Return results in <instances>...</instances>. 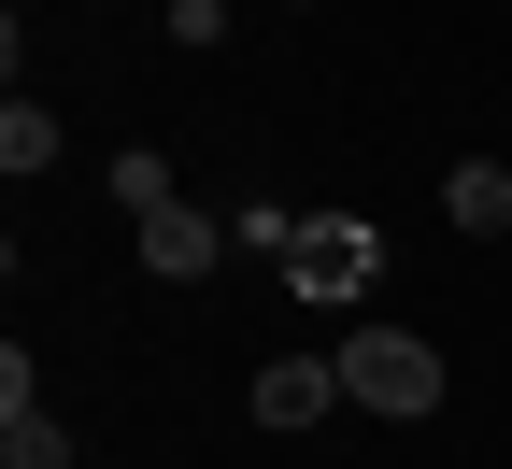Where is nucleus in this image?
Here are the masks:
<instances>
[{
    "instance_id": "nucleus-1",
    "label": "nucleus",
    "mask_w": 512,
    "mask_h": 469,
    "mask_svg": "<svg viewBox=\"0 0 512 469\" xmlns=\"http://www.w3.org/2000/svg\"><path fill=\"white\" fill-rule=\"evenodd\" d=\"M342 398H356V413H441V342H413V327H356V342H342Z\"/></svg>"
},
{
    "instance_id": "nucleus-2",
    "label": "nucleus",
    "mask_w": 512,
    "mask_h": 469,
    "mask_svg": "<svg viewBox=\"0 0 512 469\" xmlns=\"http://www.w3.org/2000/svg\"><path fill=\"white\" fill-rule=\"evenodd\" d=\"M370 271H384V228H370V214H299L285 285H299L313 313H356V299H370Z\"/></svg>"
},
{
    "instance_id": "nucleus-3",
    "label": "nucleus",
    "mask_w": 512,
    "mask_h": 469,
    "mask_svg": "<svg viewBox=\"0 0 512 469\" xmlns=\"http://www.w3.org/2000/svg\"><path fill=\"white\" fill-rule=\"evenodd\" d=\"M342 413V356H271L256 370V427H328Z\"/></svg>"
},
{
    "instance_id": "nucleus-4",
    "label": "nucleus",
    "mask_w": 512,
    "mask_h": 469,
    "mask_svg": "<svg viewBox=\"0 0 512 469\" xmlns=\"http://www.w3.org/2000/svg\"><path fill=\"white\" fill-rule=\"evenodd\" d=\"M214 256H228V214H200V199H171V214H143V271H157V285H200Z\"/></svg>"
},
{
    "instance_id": "nucleus-5",
    "label": "nucleus",
    "mask_w": 512,
    "mask_h": 469,
    "mask_svg": "<svg viewBox=\"0 0 512 469\" xmlns=\"http://www.w3.org/2000/svg\"><path fill=\"white\" fill-rule=\"evenodd\" d=\"M441 214H456L470 242H512V171L498 157H456V171H441Z\"/></svg>"
},
{
    "instance_id": "nucleus-6",
    "label": "nucleus",
    "mask_w": 512,
    "mask_h": 469,
    "mask_svg": "<svg viewBox=\"0 0 512 469\" xmlns=\"http://www.w3.org/2000/svg\"><path fill=\"white\" fill-rule=\"evenodd\" d=\"M0 171H15V185H29V171H57V114H43L29 86L0 100Z\"/></svg>"
},
{
    "instance_id": "nucleus-7",
    "label": "nucleus",
    "mask_w": 512,
    "mask_h": 469,
    "mask_svg": "<svg viewBox=\"0 0 512 469\" xmlns=\"http://www.w3.org/2000/svg\"><path fill=\"white\" fill-rule=\"evenodd\" d=\"M0 469H72V427L57 413H0Z\"/></svg>"
},
{
    "instance_id": "nucleus-8",
    "label": "nucleus",
    "mask_w": 512,
    "mask_h": 469,
    "mask_svg": "<svg viewBox=\"0 0 512 469\" xmlns=\"http://www.w3.org/2000/svg\"><path fill=\"white\" fill-rule=\"evenodd\" d=\"M114 199H128V214H171L185 185H171V157H157V143H128V157H114Z\"/></svg>"
},
{
    "instance_id": "nucleus-9",
    "label": "nucleus",
    "mask_w": 512,
    "mask_h": 469,
    "mask_svg": "<svg viewBox=\"0 0 512 469\" xmlns=\"http://www.w3.org/2000/svg\"><path fill=\"white\" fill-rule=\"evenodd\" d=\"M228 242H256V256H299V214H285V199H242V214H228Z\"/></svg>"
}]
</instances>
